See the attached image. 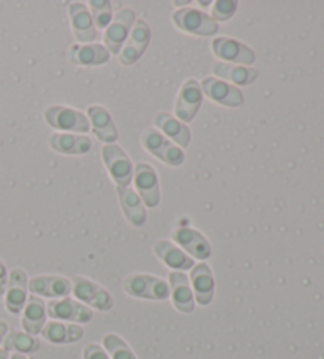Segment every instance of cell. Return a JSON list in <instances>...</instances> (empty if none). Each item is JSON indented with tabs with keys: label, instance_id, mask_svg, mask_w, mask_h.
Here are the masks:
<instances>
[{
	"label": "cell",
	"instance_id": "cb8c5ba5",
	"mask_svg": "<svg viewBox=\"0 0 324 359\" xmlns=\"http://www.w3.org/2000/svg\"><path fill=\"white\" fill-rule=\"evenodd\" d=\"M87 116H89V122L97 138L106 144H114L117 140V128L108 109L100 104H93L87 109Z\"/></svg>",
	"mask_w": 324,
	"mask_h": 359
},
{
	"label": "cell",
	"instance_id": "f1b7e54d",
	"mask_svg": "<svg viewBox=\"0 0 324 359\" xmlns=\"http://www.w3.org/2000/svg\"><path fill=\"white\" fill-rule=\"evenodd\" d=\"M4 348L15 353H21V355H30L40 350V340L30 336L27 332L22 331H11L4 339Z\"/></svg>",
	"mask_w": 324,
	"mask_h": 359
},
{
	"label": "cell",
	"instance_id": "ac0fdd59",
	"mask_svg": "<svg viewBox=\"0 0 324 359\" xmlns=\"http://www.w3.org/2000/svg\"><path fill=\"white\" fill-rule=\"evenodd\" d=\"M170 296L173 306L182 313H191L195 311V296L189 277L185 272L171 271L170 272Z\"/></svg>",
	"mask_w": 324,
	"mask_h": 359
},
{
	"label": "cell",
	"instance_id": "6da1fadb",
	"mask_svg": "<svg viewBox=\"0 0 324 359\" xmlns=\"http://www.w3.org/2000/svg\"><path fill=\"white\" fill-rule=\"evenodd\" d=\"M123 292L132 298L165 301L170 298V285L163 278L151 274H130L123 280Z\"/></svg>",
	"mask_w": 324,
	"mask_h": 359
},
{
	"label": "cell",
	"instance_id": "e575fe53",
	"mask_svg": "<svg viewBox=\"0 0 324 359\" xmlns=\"http://www.w3.org/2000/svg\"><path fill=\"white\" fill-rule=\"evenodd\" d=\"M7 334H8V325L0 320V344L4 342V339L7 337Z\"/></svg>",
	"mask_w": 324,
	"mask_h": 359
},
{
	"label": "cell",
	"instance_id": "44dd1931",
	"mask_svg": "<svg viewBox=\"0 0 324 359\" xmlns=\"http://www.w3.org/2000/svg\"><path fill=\"white\" fill-rule=\"evenodd\" d=\"M154 253L173 271L184 272V271L191 269L193 266H195L193 258L187 255L179 245L173 244L171 241H165V239L157 241V243L154 244Z\"/></svg>",
	"mask_w": 324,
	"mask_h": 359
},
{
	"label": "cell",
	"instance_id": "5bb4252c",
	"mask_svg": "<svg viewBox=\"0 0 324 359\" xmlns=\"http://www.w3.org/2000/svg\"><path fill=\"white\" fill-rule=\"evenodd\" d=\"M174 244L179 245L187 255L196 259H208L212 255L209 241L201 233L189 226H179L171 231Z\"/></svg>",
	"mask_w": 324,
	"mask_h": 359
},
{
	"label": "cell",
	"instance_id": "9a60e30c",
	"mask_svg": "<svg viewBox=\"0 0 324 359\" xmlns=\"http://www.w3.org/2000/svg\"><path fill=\"white\" fill-rule=\"evenodd\" d=\"M29 292L40 298H67L72 293V280L64 276H36L29 280Z\"/></svg>",
	"mask_w": 324,
	"mask_h": 359
},
{
	"label": "cell",
	"instance_id": "ba28073f",
	"mask_svg": "<svg viewBox=\"0 0 324 359\" xmlns=\"http://www.w3.org/2000/svg\"><path fill=\"white\" fill-rule=\"evenodd\" d=\"M135 21L136 15L132 8H122L117 11L114 20L104 29L103 35V46L108 49L109 54L117 55L121 53V49L123 46V43H126Z\"/></svg>",
	"mask_w": 324,
	"mask_h": 359
},
{
	"label": "cell",
	"instance_id": "74e56055",
	"mask_svg": "<svg viewBox=\"0 0 324 359\" xmlns=\"http://www.w3.org/2000/svg\"><path fill=\"white\" fill-rule=\"evenodd\" d=\"M199 5H201V7H210L212 5V2H198Z\"/></svg>",
	"mask_w": 324,
	"mask_h": 359
},
{
	"label": "cell",
	"instance_id": "603a6c76",
	"mask_svg": "<svg viewBox=\"0 0 324 359\" xmlns=\"http://www.w3.org/2000/svg\"><path fill=\"white\" fill-rule=\"evenodd\" d=\"M49 146L64 156H83L92 149V141L86 135L58 132L49 136Z\"/></svg>",
	"mask_w": 324,
	"mask_h": 359
},
{
	"label": "cell",
	"instance_id": "4fadbf2b",
	"mask_svg": "<svg viewBox=\"0 0 324 359\" xmlns=\"http://www.w3.org/2000/svg\"><path fill=\"white\" fill-rule=\"evenodd\" d=\"M199 86H201L203 95L209 97L212 102L219 103L222 107L238 108L244 103V95H242L241 89H238V86L228 84L222 79L208 76L199 83Z\"/></svg>",
	"mask_w": 324,
	"mask_h": 359
},
{
	"label": "cell",
	"instance_id": "e0dca14e",
	"mask_svg": "<svg viewBox=\"0 0 324 359\" xmlns=\"http://www.w3.org/2000/svg\"><path fill=\"white\" fill-rule=\"evenodd\" d=\"M190 285L193 296L199 306H209L215 294V280L212 269L205 263L193 266L190 272Z\"/></svg>",
	"mask_w": 324,
	"mask_h": 359
},
{
	"label": "cell",
	"instance_id": "7a4b0ae2",
	"mask_svg": "<svg viewBox=\"0 0 324 359\" xmlns=\"http://www.w3.org/2000/svg\"><path fill=\"white\" fill-rule=\"evenodd\" d=\"M45 121L49 127L60 130V133L86 135L90 130V122L81 111L55 104L45 109Z\"/></svg>",
	"mask_w": 324,
	"mask_h": 359
},
{
	"label": "cell",
	"instance_id": "52a82bcc",
	"mask_svg": "<svg viewBox=\"0 0 324 359\" xmlns=\"http://www.w3.org/2000/svg\"><path fill=\"white\" fill-rule=\"evenodd\" d=\"M46 313L49 318L58 320V321H65V323H89L93 318V312L90 307L84 306L83 302L76 299H72L70 296L60 299H53L48 302Z\"/></svg>",
	"mask_w": 324,
	"mask_h": 359
},
{
	"label": "cell",
	"instance_id": "7c38bea8",
	"mask_svg": "<svg viewBox=\"0 0 324 359\" xmlns=\"http://www.w3.org/2000/svg\"><path fill=\"white\" fill-rule=\"evenodd\" d=\"M212 53L217 59L227 62H233L234 65H252L257 60L253 49L248 48L244 43L238 40L228 39V36H219L212 41Z\"/></svg>",
	"mask_w": 324,
	"mask_h": 359
},
{
	"label": "cell",
	"instance_id": "83f0119b",
	"mask_svg": "<svg viewBox=\"0 0 324 359\" xmlns=\"http://www.w3.org/2000/svg\"><path fill=\"white\" fill-rule=\"evenodd\" d=\"M214 73L219 78H222V81H229L238 86H250L258 78V72L255 68L225 64V62H217V64H214Z\"/></svg>",
	"mask_w": 324,
	"mask_h": 359
},
{
	"label": "cell",
	"instance_id": "8d00e7d4",
	"mask_svg": "<svg viewBox=\"0 0 324 359\" xmlns=\"http://www.w3.org/2000/svg\"><path fill=\"white\" fill-rule=\"evenodd\" d=\"M10 359H27L26 355H21V353H13V355L10 356Z\"/></svg>",
	"mask_w": 324,
	"mask_h": 359
},
{
	"label": "cell",
	"instance_id": "836d02e7",
	"mask_svg": "<svg viewBox=\"0 0 324 359\" xmlns=\"http://www.w3.org/2000/svg\"><path fill=\"white\" fill-rule=\"evenodd\" d=\"M7 283H8V272H7V268H5L4 262L0 259V296L5 294Z\"/></svg>",
	"mask_w": 324,
	"mask_h": 359
},
{
	"label": "cell",
	"instance_id": "5b68a950",
	"mask_svg": "<svg viewBox=\"0 0 324 359\" xmlns=\"http://www.w3.org/2000/svg\"><path fill=\"white\" fill-rule=\"evenodd\" d=\"M173 22L185 34L196 36H210L219 30L217 24L209 15L196 8H179L173 13Z\"/></svg>",
	"mask_w": 324,
	"mask_h": 359
},
{
	"label": "cell",
	"instance_id": "1f68e13d",
	"mask_svg": "<svg viewBox=\"0 0 324 359\" xmlns=\"http://www.w3.org/2000/svg\"><path fill=\"white\" fill-rule=\"evenodd\" d=\"M212 20L215 22H227L234 16L236 10H238V2L234 0H217L212 2Z\"/></svg>",
	"mask_w": 324,
	"mask_h": 359
},
{
	"label": "cell",
	"instance_id": "4316f807",
	"mask_svg": "<svg viewBox=\"0 0 324 359\" xmlns=\"http://www.w3.org/2000/svg\"><path fill=\"white\" fill-rule=\"evenodd\" d=\"M155 126L160 130V133H163L168 138L173 140L179 147H187L190 144L191 140V132L190 128L185 126V123L176 119L170 113H158L155 116Z\"/></svg>",
	"mask_w": 324,
	"mask_h": 359
},
{
	"label": "cell",
	"instance_id": "4dcf8cb0",
	"mask_svg": "<svg viewBox=\"0 0 324 359\" xmlns=\"http://www.w3.org/2000/svg\"><path fill=\"white\" fill-rule=\"evenodd\" d=\"M89 11L95 24V29H106L111 24V18H113V7L106 0H90L89 2Z\"/></svg>",
	"mask_w": 324,
	"mask_h": 359
},
{
	"label": "cell",
	"instance_id": "d590c367",
	"mask_svg": "<svg viewBox=\"0 0 324 359\" xmlns=\"http://www.w3.org/2000/svg\"><path fill=\"white\" fill-rule=\"evenodd\" d=\"M0 359H10L8 351L5 348H0Z\"/></svg>",
	"mask_w": 324,
	"mask_h": 359
},
{
	"label": "cell",
	"instance_id": "30bf717a",
	"mask_svg": "<svg viewBox=\"0 0 324 359\" xmlns=\"http://www.w3.org/2000/svg\"><path fill=\"white\" fill-rule=\"evenodd\" d=\"M133 181L138 190V196L147 208H157L160 204L158 176L154 166L147 163H136L133 168Z\"/></svg>",
	"mask_w": 324,
	"mask_h": 359
},
{
	"label": "cell",
	"instance_id": "8992f818",
	"mask_svg": "<svg viewBox=\"0 0 324 359\" xmlns=\"http://www.w3.org/2000/svg\"><path fill=\"white\" fill-rule=\"evenodd\" d=\"M102 157L109 171V176L117 184V187H128L133 179V163L130 157L117 144H104Z\"/></svg>",
	"mask_w": 324,
	"mask_h": 359
},
{
	"label": "cell",
	"instance_id": "9c48e42d",
	"mask_svg": "<svg viewBox=\"0 0 324 359\" xmlns=\"http://www.w3.org/2000/svg\"><path fill=\"white\" fill-rule=\"evenodd\" d=\"M149 41H151V29H149L146 21L136 20L126 43H123L121 53L117 54L121 64L133 65L135 62H138L141 55L144 54Z\"/></svg>",
	"mask_w": 324,
	"mask_h": 359
},
{
	"label": "cell",
	"instance_id": "7402d4cb",
	"mask_svg": "<svg viewBox=\"0 0 324 359\" xmlns=\"http://www.w3.org/2000/svg\"><path fill=\"white\" fill-rule=\"evenodd\" d=\"M68 11H70V21L74 39L79 43H84V45L97 40V29L95 24H93L89 8H87L84 4L76 2L70 5Z\"/></svg>",
	"mask_w": 324,
	"mask_h": 359
},
{
	"label": "cell",
	"instance_id": "d6986e66",
	"mask_svg": "<svg viewBox=\"0 0 324 359\" xmlns=\"http://www.w3.org/2000/svg\"><path fill=\"white\" fill-rule=\"evenodd\" d=\"M46 304L40 296L30 294L27 298L26 306L22 309V318L21 325L24 332L30 334V336L36 337L41 334L43 327L46 325Z\"/></svg>",
	"mask_w": 324,
	"mask_h": 359
},
{
	"label": "cell",
	"instance_id": "484cf974",
	"mask_svg": "<svg viewBox=\"0 0 324 359\" xmlns=\"http://www.w3.org/2000/svg\"><path fill=\"white\" fill-rule=\"evenodd\" d=\"M117 195H119V203L122 212L126 219L133 226H142L147 220V214L142 204L141 198L136 195V191L130 187H117Z\"/></svg>",
	"mask_w": 324,
	"mask_h": 359
},
{
	"label": "cell",
	"instance_id": "8fae6325",
	"mask_svg": "<svg viewBox=\"0 0 324 359\" xmlns=\"http://www.w3.org/2000/svg\"><path fill=\"white\" fill-rule=\"evenodd\" d=\"M203 103V90L196 79H187L179 90L174 114L180 122H191Z\"/></svg>",
	"mask_w": 324,
	"mask_h": 359
},
{
	"label": "cell",
	"instance_id": "d6a6232c",
	"mask_svg": "<svg viewBox=\"0 0 324 359\" xmlns=\"http://www.w3.org/2000/svg\"><path fill=\"white\" fill-rule=\"evenodd\" d=\"M83 359H111L108 353L98 344H87L83 350Z\"/></svg>",
	"mask_w": 324,
	"mask_h": 359
},
{
	"label": "cell",
	"instance_id": "3957f363",
	"mask_svg": "<svg viewBox=\"0 0 324 359\" xmlns=\"http://www.w3.org/2000/svg\"><path fill=\"white\" fill-rule=\"evenodd\" d=\"M72 293L74 294L76 301L83 302L87 307L97 309L100 312H108L114 306L113 296L106 292L102 285L83 276L73 277Z\"/></svg>",
	"mask_w": 324,
	"mask_h": 359
},
{
	"label": "cell",
	"instance_id": "d4e9b609",
	"mask_svg": "<svg viewBox=\"0 0 324 359\" xmlns=\"http://www.w3.org/2000/svg\"><path fill=\"white\" fill-rule=\"evenodd\" d=\"M111 54L103 45H73L68 51V60L81 67H97L109 60Z\"/></svg>",
	"mask_w": 324,
	"mask_h": 359
},
{
	"label": "cell",
	"instance_id": "ffe728a7",
	"mask_svg": "<svg viewBox=\"0 0 324 359\" xmlns=\"http://www.w3.org/2000/svg\"><path fill=\"white\" fill-rule=\"evenodd\" d=\"M41 336L49 344L54 345H64V344H73L83 339L84 327L76 323H65V321H46L45 327H43Z\"/></svg>",
	"mask_w": 324,
	"mask_h": 359
},
{
	"label": "cell",
	"instance_id": "f546056e",
	"mask_svg": "<svg viewBox=\"0 0 324 359\" xmlns=\"http://www.w3.org/2000/svg\"><path fill=\"white\" fill-rule=\"evenodd\" d=\"M103 348L108 353L111 359H138L126 340L114 332L106 334L103 337Z\"/></svg>",
	"mask_w": 324,
	"mask_h": 359
},
{
	"label": "cell",
	"instance_id": "277c9868",
	"mask_svg": "<svg viewBox=\"0 0 324 359\" xmlns=\"http://www.w3.org/2000/svg\"><path fill=\"white\" fill-rule=\"evenodd\" d=\"M142 147L161 162L170 166H180L184 163L185 156L182 149L174 146V142L161 135L157 128H146L141 135Z\"/></svg>",
	"mask_w": 324,
	"mask_h": 359
},
{
	"label": "cell",
	"instance_id": "2e32d148",
	"mask_svg": "<svg viewBox=\"0 0 324 359\" xmlns=\"http://www.w3.org/2000/svg\"><path fill=\"white\" fill-rule=\"evenodd\" d=\"M27 290H29V278L26 271L15 268L10 272L7 290H5V307L13 315L22 312L24 306L27 302Z\"/></svg>",
	"mask_w": 324,
	"mask_h": 359
}]
</instances>
